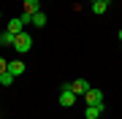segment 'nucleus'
Wrapping results in <instances>:
<instances>
[{
  "label": "nucleus",
  "instance_id": "9d476101",
  "mask_svg": "<svg viewBox=\"0 0 122 119\" xmlns=\"http://www.w3.org/2000/svg\"><path fill=\"white\" fill-rule=\"evenodd\" d=\"M14 38H16V35H11L8 30L0 33V46H14Z\"/></svg>",
  "mask_w": 122,
  "mask_h": 119
},
{
  "label": "nucleus",
  "instance_id": "9b49d317",
  "mask_svg": "<svg viewBox=\"0 0 122 119\" xmlns=\"http://www.w3.org/2000/svg\"><path fill=\"white\" fill-rule=\"evenodd\" d=\"M106 8H109V3H103V0H98V3H92V14H106Z\"/></svg>",
  "mask_w": 122,
  "mask_h": 119
},
{
  "label": "nucleus",
  "instance_id": "dca6fc26",
  "mask_svg": "<svg viewBox=\"0 0 122 119\" xmlns=\"http://www.w3.org/2000/svg\"><path fill=\"white\" fill-rule=\"evenodd\" d=\"M103 3H111V0H103Z\"/></svg>",
  "mask_w": 122,
  "mask_h": 119
},
{
  "label": "nucleus",
  "instance_id": "6e6552de",
  "mask_svg": "<svg viewBox=\"0 0 122 119\" xmlns=\"http://www.w3.org/2000/svg\"><path fill=\"white\" fill-rule=\"evenodd\" d=\"M25 11L27 14H38L41 11V3H38V0H25Z\"/></svg>",
  "mask_w": 122,
  "mask_h": 119
},
{
  "label": "nucleus",
  "instance_id": "2eb2a0df",
  "mask_svg": "<svg viewBox=\"0 0 122 119\" xmlns=\"http://www.w3.org/2000/svg\"><path fill=\"white\" fill-rule=\"evenodd\" d=\"M119 41H122V30H119Z\"/></svg>",
  "mask_w": 122,
  "mask_h": 119
},
{
  "label": "nucleus",
  "instance_id": "423d86ee",
  "mask_svg": "<svg viewBox=\"0 0 122 119\" xmlns=\"http://www.w3.org/2000/svg\"><path fill=\"white\" fill-rule=\"evenodd\" d=\"M8 73H11V76H22V73H25V62H22V60H11V62H8Z\"/></svg>",
  "mask_w": 122,
  "mask_h": 119
},
{
  "label": "nucleus",
  "instance_id": "ddd939ff",
  "mask_svg": "<svg viewBox=\"0 0 122 119\" xmlns=\"http://www.w3.org/2000/svg\"><path fill=\"white\" fill-rule=\"evenodd\" d=\"M19 19H22V24H25V27H27V24H33V14H27V11H25Z\"/></svg>",
  "mask_w": 122,
  "mask_h": 119
},
{
  "label": "nucleus",
  "instance_id": "39448f33",
  "mask_svg": "<svg viewBox=\"0 0 122 119\" xmlns=\"http://www.w3.org/2000/svg\"><path fill=\"white\" fill-rule=\"evenodd\" d=\"M8 33H11V35H22V33H25V24H22L19 16H14L11 22H8Z\"/></svg>",
  "mask_w": 122,
  "mask_h": 119
},
{
  "label": "nucleus",
  "instance_id": "7ed1b4c3",
  "mask_svg": "<svg viewBox=\"0 0 122 119\" xmlns=\"http://www.w3.org/2000/svg\"><path fill=\"white\" fill-rule=\"evenodd\" d=\"M73 103H76V95L71 92L68 84H62V89H60V106H62V108H71Z\"/></svg>",
  "mask_w": 122,
  "mask_h": 119
},
{
  "label": "nucleus",
  "instance_id": "f03ea898",
  "mask_svg": "<svg viewBox=\"0 0 122 119\" xmlns=\"http://www.w3.org/2000/svg\"><path fill=\"white\" fill-rule=\"evenodd\" d=\"M84 103H87V106H103V92L95 89V87H90L87 92H84Z\"/></svg>",
  "mask_w": 122,
  "mask_h": 119
},
{
  "label": "nucleus",
  "instance_id": "f3484780",
  "mask_svg": "<svg viewBox=\"0 0 122 119\" xmlns=\"http://www.w3.org/2000/svg\"><path fill=\"white\" fill-rule=\"evenodd\" d=\"M90 3H98V0H90Z\"/></svg>",
  "mask_w": 122,
  "mask_h": 119
},
{
  "label": "nucleus",
  "instance_id": "0eeeda50",
  "mask_svg": "<svg viewBox=\"0 0 122 119\" xmlns=\"http://www.w3.org/2000/svg\"><path fill=\"white\" fill-rule=\"evenodd\" d=\"M103 114V106H87L84 108V119H98Z\"/></svg>",
  "mask_w": 122,
  "mask_h": 119
},
{
  "label": "nucleus",
  "instance_id": "f257e3e1",
  "mask_svg": "<svg viewBox=\"0 0 122 119\" xmlns=\"http://www.w3.org/2000/svg\"><path fill=\"white\" fill-rule=\"evenodd\" d=\"M30 49H33V35H30L27 30L22 33V35H16V38H14V52H19V54H27Z\"/></svg>",
  "mask_w": 122,
  "mask_h": 119
},
{
  "label": "nucleus",
  "instance_id": "1a4fd4ad",
  "mask_svg": "<svg viewBox=\"0 0 122 119\" xmlns=\"http://www.w3.org/2000/svg\"><path fill=\"white\" fill-rule=\"evenodd\" d=\"M33 24H35V27H46V14H44V11L33 14Z\"/></svg>",
  "mask_w": 122,
  "mask_h": 119
},
{
  "label": "nucleus",
  "instance_id": "4468645a",
  "mask_svg": "<svg viewBox=\"0 0 122 119\" xmlns=\"http://www.w3.org/2000/svg\"><path fill=\"white\" fill-rule=\"evenodd\" d=\"M5 71H8V62H5V60H3V57H0V76H3V73H5Z\"/></svg>",
  "mask_w": 122,
  "mask_h": 119
},
{
  "label": "nucleus",
  "instance_id": "f8f14e48",
  "mask_svg": "<svg viewBox=\"0 0 122 119\" xmlns=\"http://www.w3.org/2000/svg\"><path fill=\"white\" fill-rule=\"evenodd\" d=\"M11 84H14V76H11L8 71H5L3 76H0V87H11Z\"/></svg>",
  "mask_w": 122,
  "mask_h": 119
},
{
  "label": "nucleus",
  "instance_id": "20e7f679",
  "mask_svg": "<svg viewBox=\"0 0 122 119\" xmlns=\"http://www.w3.org/2000/svg\"><path fill=\"white\" fill-rule=\"evenodd\" d=\"M68 87H71V92H73L76 97H79V95L84 97V92L90 89V81H87V79H76V81H68Z\"/></svg>",
  "mask_w": 122,
  "mask_h": 119
}]
</instances>
